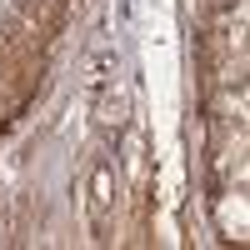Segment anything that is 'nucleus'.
Returning a JSON list of instances; mask_svg holds the SVG:
<instances>
[{"instance_id": "1", "label": "nucleus", "mask_w": 250, "mask_h": 250, "mask_svg": "<svg viewBox=\"0 0 250 250\" xmlns=\"http://www.w3.org/2000/svg\"><path fill=\"white\" fill-rule=\"evenodd\" d=\"M110 200H115V170H110V165H100V170H95V180H90V220H95V230L105 225Z\"/></svg>"}]
</instances>
